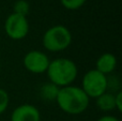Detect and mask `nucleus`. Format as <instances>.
<instances>
[{
  "label": "nucleus",
  "mask_w": 122,
  "mask_h": 121,
  "mask_svg": "<svg viewBox=\"0 0 122 121\" xmlns=\"http://www.w3.org/2000/svg\"><path fill=\"white\" fill-rule=\"evenodd\" d=\"M56 103L63 113L76 116L87 111L90 104V99L80 87L70 85L59 89Z\"/></svg>",
  "instance_id": "obj_1"
},
{
  "label": "nucleus",
  "mask_w": 122,
  "mask_h": 121,
  "mask_svg": "<svg viewBox=\"0 0 122 121\" xmlns=\"http://www.w3.org/2000/svg\"><path fill=\"white\" fill-rule=\"evenodd\" d=\"M46 75L48 81L57 87L62 88L65 86L73 85L78 75V68L76 63L70 58L60 57L51 60L47 68Z\"/></svg>",
  "instance_id": "obj_2"
},
{
  "label": "nucleus",
  "mask_w": 122,
  "mask_h": 121,
  "mask_svg": "<svg viewBox=\"0 0 122 121\" xmlns=\"http://www.w3.org/2000/svg\"><path fill=\"white\" fill-rule=\"evenodd\" d=\"M72 32L64 25H54L43 33L42 44L47 51L60 53L72 44Z\"/></svg>",
  "instance_id": "obj_3"
},
{
  "label": "nucleus",
  "mask_w": 122,
  "mask_h": 121,
  "mask_svg": "<svg viewBox=\"0 0 122 121\" xmlns=\"http://www.w3.org/2000/svg\"><path fill=\"white\" fill-rule=\"evenodd\" d=\"M80 88L89 99H97L107 91V76L95 69H91L84 74Z\"/></svg>",
  "instance_id": "obj_4"
},
{
  "label": "nucleus",
  "mask_w": 122,
  "mask_h": 121,
  "mask_svg": "<svg viewBox=\"0 0 122 121\" xmlns=\"http://www.w3.org/2000/svg\"><path fill=\"white\" fill-rule=\"evenodd\" d=\"M4 32L13 41H20L29 33V21L26 16L11 13L4 20Z\"/></svg>",
  "instance_id": "obj_5"
},
{
  "label": "nucleus",
  "mask_w": 122,
  "mask_h": 121,
  "mask_svg": "<svg viewBox=\"0 0 122 121\" xmlns=\"http://www.w3.org/2000/svg\"><path fill=\"white\" fill-rule=\"evenodd\" d=\"M51 59L42 50L32 49L29 50L23 58V66L28 72L32 74H44L46 73Z\"/></svg>",
  "instance_id": "obj_6"
},
{
  "label": "nucleus",
  "mask_w": 122,
  "mask_h": 121,
  "mask_svg": "<svg viewBox=\"0 0 122 121\" xmlns=\"http://www.w3.org/2000/svg\"><path fill=\"white\" fill-rule=\"evenodd\" d=\"M11 121H41V113L32 104H20L13 109Z\"/></svg>",
  "instance_id": "obj_7"
},
{
  "label": "nucleus",
  "mask_w": 122,
  "mask_h": 121,
  "mask_svg": "<svg viewBox=\"0 0 122 121\" xmlns=\"http://www.w3.org/2000/svg\"><path fill=\"white\" fill-rule=\"evenodd\" d=\"M118 60L117 57L112 53H103L99 56L95 61V70L104 75H110L116 71Z\"/></svg>",
  "instance_id": "obj_8"
},
{
  "label": "nucleus",
  "mask_w": 122,
  "mask_h": 121,
  "mask_svg": "<svg viewBox=\"0 0 122 121\" xmlns=\"http://www.w3.org/2000/svg\"><path fill=\"white\" fill-rule=\"evenodd\" d=\"M95 105L103 113H110L112 111H116L115 105V93L112 92H104L100 96L95 99Z\"/></svg>",
  "instance_id": "obj_9"
},
{
  "label": "nucleus",
  "mask_w": 122,
  "mask_h": 121,
  "mask_svg": "<svg viewBox=\"0 0 122 121\" xmlns=\"http://www.w3.org/2000/svg\"><path fill=\"white\" fill-rule=\"evenodd\" d=\"M59 87L54 85L51 81H47L41 85L39 88V96L41 100L45 101V102H56L58 92H59Z\"/></svg>",
  "instance_id": "obj_10"
},
{
  "label": "nucleus",
  "mask_w": 122,
  "mask_h": 121,
  "mask_svg": "<svg viewBox=\"0 0 122 121\" xmlns=\"http://www.w3.org/2000/svg\"><path fill=\"white\" fill-rule=\"evenodd\" d=\"M29 11L30 4L27 0H16L13 4V13L27 17V15L29 14Z\"/></svg>",
  "instance_id": "obj_11"
},
{
  "label": "nucleus",
  "mask_w": 122,
  "mask_h": 121,
  "mask_svg": "<svg viewBox=\"0 0 122 121\" xmlns=\"http://www.w3.org/2000/svg\"><path fill=\"white\" fill-rule=\"evenodd\" d=\"M121 90V83L120 79L117 75H107V91L112 92V93H116V92Z\"/></svg>",
  "instance_id": "obj_12"
},
{
  "label": "nucleus",
  "mask_w": 122,
  "mask_h": 121,
  "mask_svg": "<svg viewBox=\"0 0 122 121\" xmlns=\"http://www.w3.org/2000/svg\"><path fill=\"white\" fill-rule=\"evenodd\" d=\"M86 2L87 0H60V3L62 4V6L69 11L79 10Z\"/></svg>",
  "instance_id": "obj_13"
},
{
  "label": "nucleus",
  "mask_w": 122,
  "mask_h": 121,
  "mask_svg": "<svg viewBox=\"0 0 122 121\" xmlns=\"http://www.w3.org/2000/svg\"><path fill=\"white\" fill-rule=\"evenodd\" d=\"M9 104H10V96L3 88H0V115L5 113Z\"/></svg>",
  "instance_id": "obj_14"
},
{
  "label": "nucleus",
  "mask_w": 122,
  "mask_h": 121,
  "mask_svg": "<svg viewBox=\"0 0 122 121\" xmlns=\"http://www.w3.org/2000/svg\"><path fill=\"white\" fill-rule=\"evenodd\" d=\"M115 105H116V111L121 113L122 111V90L115 93Z\"/></svg>",
  "instance_id": "obj_15"
},
{
  "label": "nucleus",
  "mask_w": 122,
  "mask_h": 121,
  "mask_svg": "<svg viewBox=\"0 0 122 121\" xmlns=\"http://www.w3.org/2000/svg\"><path fill=\"white\" fill-rule=\"evenodd\" d=\"M97 121H120V119L112 115H104L102 117H100Z\"/></svg>",
  "instance_id": "obj_16"
},
{
  "label": "nucleus",
  "mask_w": 122,
  "mask_h": 121,
  "mask_svg": "<svg viewBox=\"0 0 122 121\" xmlns=\"http://www.w3.org/2000/svg\"><path fill=\"white\" fill-rule=\"evenodd\" d=\"M0 69H1V60H0Z\"/></svg>",
  "instance_id": "obj_17"
}]
</instances>
